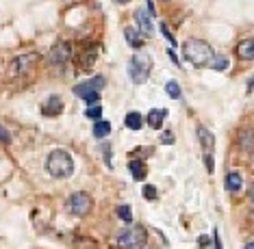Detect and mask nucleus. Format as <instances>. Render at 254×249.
<instances>
[{
    "label": "nucleus",
    "instance_id": "nucleus-1",
    "mask_svg": "<svg viewBox=\"0 0 254 249\" xmlns=\"http://www.w3.org/2000/svg\"><path fill=\"white\" fill-rule=\"evenodd\" d=\"M46 171L57 180H65L74 173V158L67 149H53L46 158Z\"/></svg>",
    "mask_w": 254,
    "mask_h": 249
},
{
    "label": "nucleus",
    "instance_id": "nucleus-2",
    "mask_svg": "<svg viewBox=\"0 0 254 249\" xmlns=\"http://www.w3.org/2000/svg\"><path fill=\"white\" fill-rule=\"evenodd\" d=\"M183 56L195 67H209L211 61L215 59L213 48L202 39H187L183 44Z\"/></svg>",
    "mask_w": 254,
    "mask_h": 249
},
{
    "label": "nucleus",
    "instance_id": "nucleus-3",
    "mask_svg": "<svg viewBox=\"0 0 254 249\" xmlns=\"http://www.w3.org/2000/svg\"><path fill=\"white\" fill-rule=\"evenodd\" d=\"M148 241V232L143 225H130V228L122 230L115 236V247L118 249H139L146 245Z\"/></svg>",
    "mask_w": 254,
    "mask_h": 249
},
{
    "label": "nucleus",
    "instance_id": "nucleus-4",
    "mask_svg": "<svg viewBox=\"0 0 254 249\" xmlns=\"http://www.w3.org/2000/svg\"><path fill=\"white\" fill-rule=\"evenodd\" d=\"M152 72V63L146 54H132V59L128 61V78L135 85H143Z\"/></svg>",
    "mask_w": 254,
    "mask_h": 249
},
{
    "label": "nucleus",
    "instance_id": "nucleus-5",
    "mask_svg": "<svg viewBox=\"0 0 254 249\" xmlns=\"http://www.w3.org/2000/svg\"><path fill=\"white\" fill-rule=\"evenodd\" d=\"M91 208H94V199H91V195L85 193V191H76V193H72L70 199H67V210H70L74 217H87L91 212Z\"/></svg>",
    "mask_w": 254,
    "mask_h": 249
},
{
    "label": "nucleus",
    "instance_id": "nucleus-6",
    "mask_svg": "<svg viewBox=\"0 0 254 249\" xmlns=\"http://www.w3.org/2000/svg\"><path fill=\"white\" fill-rule=\"evenodd\" d=\"M37 59H39V56L35 54V52H28V54L15 56V59L9 63V74H11V76H24V74H28L33 69V65L37 63Z\"/></svg>",
    "mask_w": 254,
    "mask_h": 249
},
{
    "label": "nucleus",
    "instance_id": "nucleus-7",
    "mask_svg": "<svg viewBox=\"0 0 254 249\" xmlns=\"http://www.w3.org/2000/svg\"><path fill=\"white\" fill-rule=\"evenodd\" d=\"M70 59H72V46L67 42H59V44H55L53 48H50V54H48L50 65L61 67V65H65Z\"/></svg>",
    "mask_w": 254,
    "mask_h": 249
},
{
    "label": "nucleus",
    "instance_id": "nucleus-8",
    "mask_svg": "<svg viewBox=\"0 0 254 249\" xmlns=\"http://www.w3.org/2000/svg\"><path fill=\"white\" fill-rule=\"evenodd\" d=\"M74 94L83 98V102L87 104V106H98L100 94H98V91H96L89 83H80V85H76V87H74Z\"/></svg>",
    "mask_w": 254,
    "mask_h": 249
},
{
    "label": "nucleus",
    "instance_id": "nucleus-9",
    "mask_svg": "<svg viewBox=\"0 0 254 249\" xmlns=\"http://www.w3.org/2000/svg\"><path fill=\"white\" fill-rule=\"evenodd\" d=\"M42 113L46 115V117H59V115L63 113V100L59 96H50L48 100L42 104Z\"/></svg>",
    "mask_w": 254,
    "mask_h": 249
},
{
    "label": "nucleus",
    "instance_id": "nucleus-10",
    "mask_svg": "<svg viewBox=\"0 0 254 249\" xmlns=\"http://www.w3.org/2000/svg\"><path fill=\"white\" fill-rule=\"evenodd\" d=\"M198 139H200V146L204 149V156H213V148H215V137L211 135L209 128H204V126H198Z\"/></svg>",
    "mask_w": 254,
    "mask_h": 249
},
{
    "label": "nucleus",
    "instance_id": "nucleus-11",
    "mask_svg": "<svg viewBox=\"0 0 254 249\" xmlns=\"http://www.w3.org/2000/svg\"><path fill=\"white\" fill-rule=\"evenodd\" d=\"M235 52L241 61H254V37H248L244 42H239Z\"/></svg>",
    "mask_w": 254,
    "mask_h": 249
},
{
    "label": "nucleus",
    "instance_id": "nucleus-12",
    "mask_svg": "<svg viewBox=\"0 0 254 249\" xmlns=\"http://www.w3.org/2000/svg\"><path fill=\"white\" fill-rule=\"evenodd\" d=\"M135 20H137V24H139V31L143 35H152V15L148 13L146 9H137L135 11Z\"/></svg>",
    "mask_w": 254,
    "mask_h": 249
},
{
    "label": "nucleus",
    "instance_id": "nucleus-13",
    "mask_svg": "<svg viewBox=\"0 0 254 249\" xmlns=\"http://www.w3.org/2000/svg\"><path fill=\"white\" fill-rule=\"evenodd\" d=\"M165 115H167L165 108H152V111L148 113V126H150L152 130H159L161 126H163Z\"/></svg>",
    "mask_w": 254,
    "mask_h": 249
},
{
    "label": "nucleus",
    "instance_id": "nucleus-14",
    "mask_svg": "<svg viewBox=\"0 0 254 249\" xmlns=\"http://www.w3.org/2000/svg\"><path fill=\"white\" fill-rule=\"evenodd\" d=\"M226 189L230 191V193H239V191L244 189V178H241L239 171L226 173Z\"/></svg>",
    "mask_w": 254,
    "mask_h": 249
},
{
    "label": "nucleus",
    "instance_id": "nucleus-15",
    "mask_svg": "<svg viewBox=\"0 0 254 249\" xmlns=\"http://www.w3.org/2000/svg\"><path fill=\"white\" fill-rule=\"evenodd\" d=\"M128 169H130L135 180H143V178L148 176V169H146V163H143V160H130Z\"/></svg>",
    "mask_w": 254,
    "mask_h": 249
},
{
    "label": "nucleus",
    "instance_id": "nucleus-16",
    "mask_svg": "<svg viewBox=\"0 0 254 249\" xmlns=\"http://www.w3.org/2000/svg\"><path fill=\"white\" fill-rule=\"evenodd\" d=\"M124 35H126V39H128V44H130L135 50H139L141 46H143V37H141V35L137 33L132 26H126V28H124Z\"/></svg>",
    "mask_w": 254,
    "mask_h": 249
},
{
    "label": "nucleus",
    "instance_id": "nucleus-17",
    "mask_svg": "<svg viewBox=\"0 0 254 249\" xmlns=\"http://www.w3.org/2000/svg\"><path fill=\"white\" fill-rule=\"evenodd\" d=\"M239 146L241 149H246V152H252L254 149V132L252 130H244L239 135Z\"/></svg>",
    "mask_w": 254,
    "mask_h": 249
},
{
    "label": "nucleus",
    "instance_id": "nucleus-18",
    "mask_svg": "<svg viewBox=\"0 0 254 249\" xmlns=\"http://www.w3.org/2000/svg\"><path fill=\"white\" fill-rule=\"evenodd\" d=\"M124 124H126V128H130V130H139L143 126V117L137 111L128 113V115H126V119H124Z\"/></svg>",
    "mask_w": 254,
    "mask_h": 249
},
{
    "label": "nucleus",
    "instance_id": "nucleus-19",
    "mask_svg": "<svg viewBox=\"0 0 254 249\" xmlns=\"http://www.w3.org/2000/svg\"><path fill=\"white\" fill-rule=\"evenodd\" d=\"M96 56H98V48H96V46H91V48H89V50L83 54V59H80V67H85V69L94 67Z\"/></svg>",
    "mask_w": 254,
    "mask_h": 249
},
{
    "label": "nucleus",
    "instance_id": "nucleus-20",
    "mask_svg": "<svg viewBox=\"0 0 254 249\" xmlns=\"http://www.w3.org/2000/svg\"><path fill=\"white\" fill-rule=\"evenodd\" d=\"M109 132H111V124H109V121H96L94 124V137L96 139H105Z\"/></svg>",
    "mask_w": 254,
    "mask_h": 249
},
{
    "label": "nucleus",
    "instance_id": "nucleus-21",
    "mask_svg": "<svg viewBox=\"0 0 254 249\" xmlns=\"http://www.w3.org/2000/svg\"><path fill=\"white\" fill-rule=\"evenodd\" d=\"M165 94L172 98V100H181V96H183V91H181V87H178L176 80H170V83L165 85Z\"/></svg>",
    "mask_w": 254,
    "mask_h": 249
},
{
    "label": "nucleus",
    "instance_id": "nucleus-22",
    "mask_svg": "<svg viewBox=\"0 0 254 249\" xmlns=\"http://www.w3.org/2000/svg\"><path fill=\"white\" fill-rule=\"evenodd\" d=\"M228 65H230V63H228L226 56H215V59L211 61V65H209V67H211V69H215V72H226Z\"/></svg>",
    "mask_w": 254,
    "mask_h": 249
},
{
    "label": "nucleus",
    "instance_id": "nucleus-23",
    "mask_svg": "<svg viewBox=\"0 0 254 249\" xmlns=\"http://www.w3.org/2000/svg\"><path fill=\"white\" fill-rule=\"evenodd\" d=\"M118 217L122 219L124 223H132V212H130V206H126V204L118 206Z\"/></svg>",
    "mask_w": 254,
    "mask_h": 249
},
{
    "label": "nucleus",
    "instance_id": "nucleus-24",
    "mask_svg": "<svg viewBox=\"0 0 254 249\" xmlns=\"http://www.w3.org/2000/svg\"><path fill=\"white\" fill-rule=\"evenodd\" d=\"M85 117H89L91 121H100V117H102V106H100V104H98V106H89L87 113H85Z\"/></svg>",
    "mask_w": 254,
    "mask_h": 249
},
{
    "label": "nucleus",
    "instance_id": "nucleus-25",
    "mask_svg": "<svg viewBox=\"0 0 254 249\" xmlns=\"http://www.w3.org/2000/svg\"><path fill=\"white\" fill-rule=\"evenodd\" d=\"M161 31H163L165 39H167V42H170V46H172V48H176V39H174V35H172L170 31H167V24H165V22H161Z\"/></svg>",
    "mask_w": 254,
    "mask_h": 249
},
{
    "label": "nucleus",
    "instance_id": "nucleus-26",
    "mask_svg": "<svg viewBox=\"0 0 254 249\" xmlns=\"http://www.w3.org/2000/svg\"><path fill=\"white\" fill-rule=\"evenodd\" d=\"M176 141V137H174V132H163V137H161V143H165V146H172V143Z\"/></svg>",
    "mask_w": 254,
    "mask_h": 249
},
{
    "label": "nucleus",
    "instance_id": "nucleus-27",
    "mask_svg": "<svg viewBox=\"0 0 254 249\" xmlns=\"http://www.w3.org/2000/svg\"><path fill=\"white\" fill-rule=\"evenodd\" d=\"M89 85L94 87L96 91H98V89H102V87H105V76H96V78H91V80H89Z\"/></svg>",
    "mask_w": 254,
    "mask_h": 249
},
{
    "label": "nucleus",
    "instance_id": "nucleus-28",
    "mask_svg": "<svg viewBox=\"0 0 254 249\" xmlns=\"http://www.w3.org/2000/svg\"><path fill=\"white\" fill-rule=\"evenodd\" d=\"M143 198H146V199H154V198H157V189H154V187H143Z\"/></svg>",
    "mask_w": 254,
    "mask_h": 249
},
{
    "label": "nucleus",
    "instance_id": "nucleus-29",
    "mask_svg": "<svg viewBox=\"0 0 254 249\" xmlns=\"http://www.w3.org/2000/svg\"><path fill=\"white\" fill-rule=\"evenodd\" d=\"M11 141V135H9V130L4 128V126H0V143H9Z\"/></svg>",
    "mask_w": 254,
    "mask_h": 249
},
{
    "label": "nucleus",
    "instance_id": "nucleus-30",
    "mask_svg": "<svg viewBox=\"0 0 254 249\" xmlns=\"http://www.w3.org/2000/svg\"><path fill=\"white\" fill-rule=\"evenodd\" d=\"M167 56H170V59L174 61V65H178V56L174 54V50H172V48H167Z\"/></svg>",
    "mask_w": 254,
    "mask_h": 249
},
{
    "label": "nucleus",
    "instance_id": "nucleus-31",
    "mask_svg": "<svg viewBox=\"0 0 254 249\" xmlns=\"http://www.w3.org/2000/svg\"><path fill=\"white\" fill-rule=\"evenodd\" d=\"M213 241H215V249H222V243H219V232H217V230L213 232Z\"/></svg>",
    "mask_w": 254,
    "mask_h": 249
},
{
    "label": "nucleus",
    "instance_id": "nucleus-32",
    "mask_svg": "<svg viewBox=\"0 0 254 249\" xmlns=\"http://www.w3.org/2000/svg\"><path fill=\"white\" fill-rule=\"evenodd\" d=\"M248 89H250V91H254V74H252L250 78H248Z\"/></svg>",
    "mask_w": 254,
    "mask_h": 249
},
{
    "label": "nucleus",
    "instance_id": "nucleus-33",
    "mask_svg": "<svg viewBox=\"0 0 254 249\" xmlns=\"http://www.w3.org/2000/svg\"><path fill=\"white\" fill-rule=\"evenodd\" d=\"M209 245V239H206V236H200V247H206Z\"/></svg>",
    "mask_w": 254,
    "mask_h": 249
},
{
    "label": "nucleus",
    "instance_id": "nucleus-34",
    "mask_svg": "<svg viewBox=\"0 0 254 249\" xmlns=\"http://www.w3.org/2000/svg\"><path fill=\"white\" fill-rule=\"evenodd\" d=\"M244 249H254V241H250V243H246V247Z\"/></svg>",
    "mask_w": 254,
    "mask_h": 249
},
{
    "label": "nucleus",
    "instance_id": "nucleus-35",
    "mask_svg": "<svg viewBox=\"0 0 254 249\" xmlns=\"http://www.w3.org/2000/svg\"><path fill=\"white\" fill-rule=\"evenodd\" d=\"M115 2H118V4H128L130 0H115Z\"/></svg>",
    "mask_w": 254,
    "mask_h": 249
},
{
    "label": "nucleus",
    "instance_id": "nucleus-36",
    "mask_svg": "<svg viewBox=\"0 0 254 249\" xmlns=\"http://www.w3.org/2000/svg\"><path fill=\"white\" fill-rule=\"evenodd\" d=\"M250 198L254 199V182H252V187H250Z\"/></svg>",
    "mask_w": 254,
    "mask_h": 249
},
{
    "label": "nucleus",
    "instance_id": "nucleus-37",
    "mask_svg": "<svg viewBox=\"0 0 254 249\" xmlns=\"http://www.w3.org/2000/svg\"><path fill=\"white\" fill-rule=\"evenodd\" d=\"M143 249H154V247H143Z\"/></svg>",
    "mask_w": 254,
    "mask_h": 249
},
{
    "label": "nucleus",
    "instance_id": "nucleus-38",
    "mask_svg": "<svg viewBox=\"0 0 254 249\" xmlns=\"http://www.w3.org/2000/svg\"><path fill=\"white\" fill-rule=\"evenodd\" d=\"M163 2H170V0H163Z\"/></svg>",
    "mask_w": 254,
    "mask_h": 249
}]
</instances>
